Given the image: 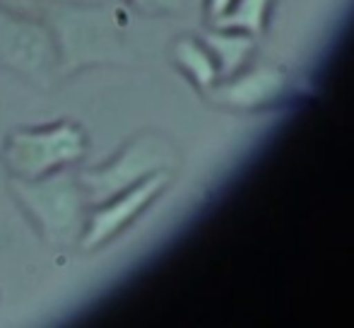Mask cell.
Segmentation results:
<instances>
[{"label":"cell","mask_w":354,"mask_h":328,"mask_svg":"<svg viewBox=\"0 0 354 328\" xmlns=\"http://www.w3.org/2000/svg\"><path fill=\"white\" fill-rule=\"evenodd\" d=\"M46 19L58 48V75L126 58L118 8L56 3L46 8Z\"/></svg>","instance_id":"1"},{"label":"cell","mask_w":354,"mask_h":328,"mask_svg":"<svg viewBox=\"0 0 354 328\" xmlns=\"http://www.w3.org/2000/svg\"><path fill=\"white\" fill-rule=\"evenodd\" d=\"M10 186L48 244L71 246L80 242L87 225L89 201L71 167L51 172L41 179L15 176Z\"/></svg>","instance_id":"2"},{"label":"cell","mask_w":354,"mask_h":328,"mask_svg":"<svg viewBox=\"0 0 354 328\" xmlns=\"http://www.w3.org/2000/svg\"><path fill=\"white\" fill-rule=\"evenodd\" d=\"M87 150V138L77 123L58 121L44 128H22L8 136L3 162L17 179H41L73 167Z\"/></svg>","instance_id":"3"},{"label":"cell","mask_w":354,"mask_h":328,"mask_svg":"<svg viewBox=\"0 0 354 328\" xmlns=\"http://www.w3.org/2000/svg\"><path fill=\"white\" fill-rule=\"evenodd\" d=\"M174 147L154 133H142L131 140L111 162L99 169L80 172L77 179L84 188L89 206L111 201L113 196L128 191L157 172H167L174 164Z\"/></svg>","instance_id":"4"},{"label":"cell","mask_w":354,"mask_h":328,"mask_svg":"<svg viewBox=\"0 0 354 328\" xmlns=\"http://www.w3.org/2000/svg\"><path fill=\"white\" fill-rule=\"evenodd\" d=\"M0 68L51 87L58 78V48L48 24L0 8Z\"/></svg>","instance_id":"5"},{"label":"cell","mask_w":354,"mask_h":328,"mask_svg":"<svg viewBox=\"0 0 354 328\" xmlns=\"http://www.w3.org/2000/svg\"><path fill=\"white\" fill-rule=\"evenodd\" d=\"M167 183H169V172H157L145 179V181L136 183L133 188H128V191L113 196L111 201L99 203L97 210L92 215H87V225H84V232L80 237L82 248L92 251V248L113 239L118 232L126 230L145 208L167 188Z\"/></svg>","instance_id":"6"},{"label":"cell","mask_w":354,"mask_h":328,"mask_svg":"<svg viewBox=\"0 0 354 328\" xmlns=\"http://www.w3.org/2000/svg\"><path fill=\"white\" fill-rule=\"evenodd\" d=\"M284 84H287V75L282 73V68H258L246 75L229 78V82H224L222 87H212L210 94L222 107L251 111L275 102L284 92Z\"/></svg>","instance_id":"7"},{"label":"cell","mask_w":354,"mask_h":328,"mask_svg":"<svg viewBox=\"0 0 354 328\" xmlns=\"http://www.w3.org/2000/svg\"><path fill=\"white\" fill-rule=\"evenodd\" d=\"M205 46L210 48L217 63V75L229 80L246 66L253 51V39L239 29H217V32L205 34Z\"/></svg>","instance_id":"8"},{"label":"cell","mask_w":354,"mask_h":328,"mask_svg":"<svg viewBox=\"0 0 354 328\" xmlns=\"http://www.w3.org/2000/svg\"><path fill=\"white\" fill-rule=\"evenodd\" d=\"M174 58L203 92H210L212 82L217 80V63H214L210 48L193 39H178L174 46Z\"/></svg>","instance_id":"9"},{"label":"cell","mask_w":354,"mask_h":328,"mask_svg":"<svg viewBox=\"0 0 354 328\" xmlns=\"http://www.w3.org/2000/svg\"><path fill=\"white\" fill-rule=\"evenodd\" d=\"M272 0H234L232 10L224 17H219L217 29H239L253 37H261L266 32V19L270 15Z\"/></svg>","instance_id":"10"},{"label":"cell","mask_w":354,"mask_h":328,"mask_svg":"<svg viewBox=\"0 0 354 328\" xmlns=\"http://www.w3.org/2000/svg\"><path fill=\"white\" fill-rule=\"evenodd\" d=\"M136 10L145 15H162V12H176L181 8V0H126Z\"/></svg>","instance_id":"11"},{"label":"cell","mask_w":354,"mask_h":328,"mask_svg":"<svg viewBox=\"0 0 354 328\" xmlns=\"http://www.w3.org/2000/svg\"><path fill=\"white\" fill-rule=\"evenodd\" d=\"M0 8L19 15H34L41 8V0H0Z\"/></svg>","instance_id":"12"},{"label":"cell","mask_w":354,"mask_h":328,"mask_svg":"<svg viewBox=\"0 0 354 328\" xmlns=\"http://www.w3.org/2000/svg\"><path fill=\"white\" fill-rule=\"evenodd\" d=\"M234 0H207V15H210L212 22H217L219 17H224V15L232 10Z\"/></svg>","instance_id":"13"}]
</instances>
